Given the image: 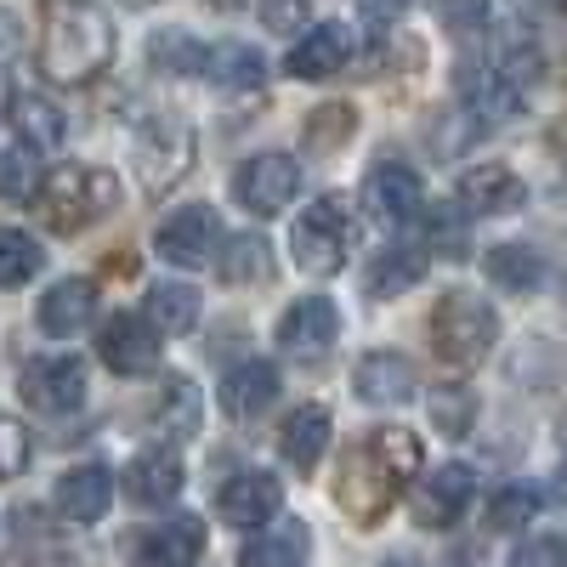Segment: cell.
<instances>
[{
    "instance_id": "32",
    "label": "cell",
    "mask_w": 567,
    "mask_h": 567,
    "mask_svg": "<svg viewBox=\"0 0 567 567\" xmlns=\"http://www.w3.org/2000/svg\"><path fill=\"white\" fill-rule=\"evenodd\" d=\"M420 272H425V261H420L414 250H392V256H381V261L369 267L363 290H369V296H398V290H409Z\"/></svg>"
},
{
    "instance_id": "8",
    "label": "cell",
    "mask_w": 567,
    "mask_h": 567,
    "mask_svg": "<svg viewBox=\"0 0 567 567\" xmlns=\"http://www.w3.org/2000/svg\"><path fill=\"white\" fill-rule=\"evenodd\" d=\"M18 398H23L34 414H74V409L85 403V363H80L74 352L23 363V374H18Z\"/></svg>"
},
{
    "instance_id": "34",
    "label": "cell",
    "mask_w": 567,
    "mask_h": 567,
    "mask_svg": "<svg viewBox=\"0 0 567 567\" xmlns=\"http://www.w3.org/2000/svg\"><path fill=\"white\" fill-rule=\"evenodd\" d=\"M34 460V437H29V425L12 420V414H0V483H12L23 477Z\"/></svg>"
},
{
    "instance_id": "2",
    "label": "cell",
    "mask_w": 567,
    "mask_h": 567,
    "mask_svg": "<svg viewBox=\"0 0 567 567\" xmlns=\"http://www.w3.org/2000/svg\"><path fill=\"white\" fill-rule=\"evenodd\" d=\"M114 52H120V34L97 0H45L40 40H34V63L45 80L85 85L114 63Z\"/></svg>"
},
{
    "instance_id": "5",
    "label": "cell",
    "mask_w": 567,
    "mask_h": 567,
    "mask_svg": "<svg viewBox=\"0 0 567 567\" xmlns=\"http://www.w3.org/2000/svg\"><path fill=\"white\" fill-rule=\"evenodd\" d=\"M154 63L176 74H205L210 85H227V91H256L267 74L261 52H250V45H194L182 29H165L154 40Z\"/></svg>"
},
{
    "instance_id": "33",
    "label": "cell",
    "mask_w": 567,
    "mask_h": 567,
    "mask_svg": "<svg viewBox=\"0 0 567 567\" xmlns=\"http://www.w3.org/2000/svg\"><path fill=\"white\" fill-rule=\"evenodd\" d=\"M432 425L443 437H465L471 425H477V398H471L465 386H443L432 392Z\"/></svg>"
},
{
    "instance_id": "15",
    "label": "cell",
    "mask_w": 567,
    "mask_h": 567,
    "mask_svg": "<svg viewBox=\"0 0 567 567\" xmlns=\"http://www.w3.org/2000/svg\"><path fill=\"white\" fill-rule=\"evenodd\" d=\"M471 499H477V471L454 460V465H437V471H432V483L420 488L414 516H420L425 528H454Z\"/></svg>"
},
{
    "instance_id": "7",
    "label": "cell",
    "mask_w": 567,
    "mask_h": 567,
    "mask_svg": "<svg viewBox=\"0 0 567 567\" xmlns=\"http://www.w3.org/2000/svg\"><path fill=\"white\" fill-rule=\"evenodd\" d=\"M301 165L290 154H256L233 171V199H239L250 216H278L284 205H296L301 194Z\"/></svg>"
},
{
    "instance_id": "27",
    "label": "cell",
    "mask_w": 567,
    "mask_h": 567,
    "mask_svg": "<svg viewBox=\"0 0 567 567\" xmlns=\"http://www.w3.org/2000/svg\"><path fill=\"white\" fill-rule=\"evenodd\" d=\"M483 267H488V278L499 284V290H539L545 284V261L528 245H494Z\"/></svg>"
},
{
    "instance_id": "39",
    "label": "cell",
    "mask_w": 567,
    "mask_h": 567,
    "mask_svg": "<svg viewBox=\"0 0 567 567\" xmlns=\"http://www.w3.org/2000/svg\"><path fill=\"white\" fill-rule=\"evenodd\" d=\"M12 52H18V23H12L7 12H0V63H7Z\"/></svg>"
},
{
    "instance_id": "37",
    "label": "cell",
    "mask_w": 567,
    "mask_h": 567,
    "mask_svg": "<svg viewBox=\"0 0 567 567\" xmlns=\"http://www.w3.org/2000/svg\"><path fill=\"white\" fill-rule=\"evenodd\" d=\"M307 23V0H272L267 7V29H301Z\"/></svg>"
},
{
    "instance_id": "22",
    "label": "cell",
    "mask_w": 567,
    "mask_h": 567,
    "mask_svg": "<svg viewBox=\"0 0 567 567\" xmlns=\"http://www.w3.org/2000/svg\"><path fill=\"white\" fill-rule=\"evenodd\" d=\"M109 505H114V477L103 465H74L58 483V511L69 516V523H97Z\"/></svg>"
},
{
    "instance_id": "42",
    "label": "cell",
    "mask_w": 567,
    "mask_h": 567,
    "mask_svg": "<svg viewBox=\"0 0 567 567\" xmlns=\"http://www.w3.org/2000/svg\"><path fill=\"white\" fill-rule=\"evenodd\" d=\"M556 7H561V12H567V0H556Z\"/></svg>"
},
{
    "instance_id": "38",
    "label": "cell",
    "mask_w": 567,
    "mask_h": 567,
    "mask_svg": "<svg viewBox=\"0 0 567 567\" xmlns=\"http://www.w3.org/2000/svg\"><path fill=\"white\" fill-rule=\"evenodd\" d=\"M403 7H409V0H363V23L369 29H386V23L403 18Z\"/></svg>"
},
{
    "instance_id": "28",
    "label": "cell",
    "mask_w": 567,
    "mask_h": 567,
    "mask_svg": "<svg viewBox=\"0 0 567 567\" xmlns=\"http://www.w3.org/2000/svg\"><path fill=\"white\" fill-rule=\"evenodd\" d=\"M539 505H545L539 483H505V488L488 499V528H494V534H516V528H528L534 516H539Z\"/></svg>"
},
{
    "instance_id": "30",
    "label": "cell",
    "mask_w": 567,
    "mask_h": 567,
    "mask_svg": "<svg viewBox=\"0 0 567 567\" xmlns=\"http://www.w3.org/2000/svg\"><path fill=\"white\" fill-rule=\"evenodd\" d=\"M221 278L227 284H267L272 278V250H267L261 233H239V239H227Z\"/></svg>"
},
{
    "instance_id": "13",
    "label": "cell",
    "mask_w": 567,
    "mask_h": 567,
    "mask_svg": "<svg viewBox=\"0 0 567 567\" xmlns=\"http://www.w3.org/2000/svg\"><path fill=\"white\" fill-rule=\"evenodd\" d=\"M278 505H284V488L267 471H239V477H227L221 494H216L221 523H233V528H267L278 516Z\"/></svg>"
},
{
    "instance_id": "3",
    "label": "cell",
    "mask_w": 567,
    "mask_h": 567,
    "mask_svg": "<svg viewBox=\"0 0 567 567\" xmlns=\"http://www.w3.org/2000/svg\"><path fill=\"white\" fill-rule=\"evenodd\" d=\"M120 205V176L103 165H52L34 187V210L45 216L52 233H85L91 221H103Z\"/></svg>"
},
{
    "instance_id": "40",
    "label": "cell",
    "mask_w": 567,
    "mask_h": 567,
    "mask_svg": "<svg viewBox=\"0 0 567 567\" xmlns=\"http://www.w3.org/2000/svg\"><path fill=\"white\" fill-rule=\"evenodd\" d=\"M556 499H561V505H567V465H561V471H556Z\"/></svg>"
},
{
    "instance_id": "1",
    "label": "cell",
    "mask_w": 567,
    "mask_h": 567,
    "mask_svg": "<svg viewBox=\"0 0 567 567\" xmlns=\"http://www.w3.org/2000/svg\"><path fill=\"white\" fill-rule=\"evenodd\" d=\"M420 477V437L403 425H381L363 432L336 471V505L352 516L358 528H374L381 516L403 499V488Z\"/></svg>"
},
{
    "instance_id": "17",
    "label": "cell",
    "mask_w": 567,
    "mask_h": 567,
    "mask_svg": "<svg viewBox=\"0 0 567 567\" xmlns=\"http://www.w3.org/2000/svg\"><path fill=\"white\" fill-rule=\"evenodd\" d=\"M40 329L45 336H58V341H69V336H80V329L97 318V284L91 278H58L52 290L40 296Z\"/></svg>"
},
{
    "instance_id": "20",
    "label": "cell",
    "mask_w": 567,
    "mask_h": 567,
    "mask_svg": "<svg viewBox=\"0 0 567 567\" xmlns=\"http://www.w3.org/2000/svg\"><path fill=\"white\" fill-rule=\"evenodd\" d=\"M125 494L131 505H171L182 494V460L176 449H142L131 465H125Z\"/></svg>"
},
{
    "instance_id": "41",
    "label": "cell",
    "mask_w": 567,
    "mask_h": 567,
    "mask_svg": "<svg viewBox=\"0 0 567 567\" xmlns=\"http://www.w3.org/2000/svg\"><path fill=\"white\" fill-rule=\"evenodd\" d=\"M210 7H245V0H210Z\"/></svg>"
},
{
    "instance_id": "31",
    "label": "cell",
    "mask_w": 567,
    "mask_h": 567,
    "mask_svg": "<svg viewBox=\"0 0 567 567\" xmlns=\"http://www.w3.org/2000/svg\"><path fill=\"white\" fill-rule=\"evenodd\" d=\"M352 131H358V109L352 103H323V109L307 114V148L329 154V148H341V142H352Z\"/></svg>"
},
{
    "instance_id": "11",
    "label": "cell",
    "mask_w": 567,
    "mask_h": 567,
    "mask_svg": "<svg viewBox=\"0 0 567 567\" xmlns=\"http://www.w3.org/2000/svg\"><path fill=\"white\" fill-rule=\"evenodd\" d=\"M420 199H425V187L409 165L398 159H381L369 176H363V210L381 221V227H409L420 216Z\"/></svg>"
},
{
    "instance_id": "24",
    "label": "cell",
    "mask_w": 567,
    "mask_h": 567,
    "mask_svg": "<svg viewBox=\"0 0 567 567\" xmlns=\"http://www.w3.org/2000/svg\"><path fill=\"white\" fill-rule=\"evenodd\" d=\"M307 550H312L307 523H278V528L256 534V539L239 550V567H301Z\"/></svg>"
},
{
    "instance_id": "26",
    "label": "cell",
    "mask_w": 567,
    "mask_h": 567,
    "mask_svg": "<svg viewBox=\"0 0 567 567\" xmlns=\"http://www.w3.org/2000/svg\"><path fill=\"white\" fill-rule=\"evenodd\" d=\"M40 267H45V250H40L34 233L0 227V290H18V284H29Z\"/></svg>"
},
{
    "instance_id": "16",
    "label": "cell",
    "mask_w": 567,
    "mask_h": 567,
    "mask_svg": "<svg viewBox=\"0 0 567 567\" xmlns=\"http://www.w3.org/2000/svg\"><path fill=\"white\" fill-rule=\"evenodd\" d=\"M216 398H221V414H227V420H256V414H267L272 398H278V369L261 363V358L233 363V369L221 374Z\"/></svg>"
},
{
    "instance_id": "21",
    "label": "cell",
    "mask_w": 567,
    "mask_h": 567,
    "mask_svg": "<svg viewBox=\"0 0 567 567\" xmlns=\"http://www.w3.org/2000/svg\"><path fill=\"white\" fill-rule=\"evenodd\" d=\"M352 386H358L363 403H403V398H414V363L403 352H386V347L363 352Z\"/></svg>"
},
{
    "instance_id": "10",
    "label": "cell",
    "mask_w": 567,
    "mask_h": 567,
    "mask_svg": "<svg viewBox=\"0 0 567 567\" xmlns=\"http://www.w3.org/2000/svg\"><path fill=\"white\" fill-rule=\"evenodd\" d=\"M97 352L114 374L136 381V374H154L159 369V323L154 318H136V312H114L97 336Z\"/></svg>"
},
{
    "instance_id": "12",
    "label": "cell",
    "mask_w": 567,
    "mask_h": 567,
    "mask_svg": "<svg viewBox=\"0 0 567 567\" xmlns=\"http://www.w3.org/2000/svg\"><path fill=\"white\" fill-rule=\"evenodd\" d=\"M336 336H341V312L323 296H307L278 318V347L290 358H323L329 347H336Z\"/></svg>"
},
{
    "instance_id": "19",
    "label": "cell",
    "mask_w": 567,
    "mask_h": 567,
    "mask_svg": "<svg viewBox=\"0 0 567 567\" xmlns=\"http://www.w3.org/2000/svg\"><path fill=\"white\" fill-rule=\"evenodd\" d=\"M199 556H205V523H194V516L159 523L154 534L136 539V567H199Z\"/></svg>"
},
{
    "instance_id": "35",
    "label": "cell",
    "mask_w": 567,
    "mask_h": 567,
    "mask_svg": "<svg viewBox=\"0 0 567 567\" xmlns=\"http://www.w3.org/2000/svg\"><path fill=\"white\" fill-rule=\"evenodd\" d=\"M511 567H567V539H556V534L523 539L511 550Z\"/></svg>"
},
{
    "instance_id": "25",
    "label": "cell",
    "mask_w": 567,
    "mask_h": 567,
    "mask_svg": "<svg viewBox=\"0 0 567 567\" xmlns=\"http://www.w3.org/2000/svg\"><path fill=\"white\" fill-rule=\"evenodd\" d=\"M12 131H18L23 148H58V142H63V114L45 97L18 91V97H12Z\"/></svg>"
},
{
    "instance_id": "23",
    "label": "cell",
    "mask_w": 567,
    "mask_h": 567,
    "mask_svg": "<svg viewBox=\"0 0 567 567\" xmlns=\"http://www.w3.org/2000/svg\"><path fill=\"white\" fill-rule=\"evenodd\" d=\"M278 449H284V460H290L296 471H312L323 460V449H329V414L318 403L296 409L290 420H284V432H278Z\"/></svg>"
},
{
    "instance_id": "6",
    "label": "cell",
    "mask_w": 567,
    "mask_h": 567,
    "mask_svg": "<svg viewBox=\"0 0 567 567\" xmlns=\"http://www.w3.org/2000/svg\"><path fill=\"white\" fill-rule=\"evenodd\" d=\"M358 245V221L341 199H312L301 216H296V233H290V256L301 272L312 278H329V272H341V261L352 256Z\"/></svg>"
},
{
    "instance_id": "14",
    "label": "cell",
    "mask_w": 567,
    "mask_h": 567,
    "mask_svg": "<svg viewBox=\"0 0 567 567\" xmlns=\"http://www.w3.org/2000/svg\"><path fill=\"white\" fill-rule=\"evenodd\" d=\"M352 29L347 23H318L307 29L296 45H290V58H284V69H290L296 80H329V74H341L352 63Z\"/></svg>"
},
{
    "instance_id": "9",
    "label": "cell",
    "mask_w": 567,
    "mask_h": 567,
    "mask_svg": "<svg viewBox=\"0 0 567 567\" xmlns=\"http://www.w3.org/2000/svg\"><path fill=\"white\" fill-rule=\"evenodd\" d=\"M154 245L176 267H205V261H216V245H221V216L210 205H182L159 221Z\"/></svg>"
},
{
    "instance_id": "29",
    "label": "cell",
    "mask_w": 567,
    "mask_h": 567,
    "mask_svg": "<svg viewBox=\"0 0 567 567\" xmlns=\"http://www.w3.org/2000/svg\"><path fill=\"white\" fill-rule=\"evenodd\" d=\"M148 318L159 323V336H187V329L199 323V296L187 290V284H154Z\"/></svg>"
},
{
    "instance_id": "36",
    "label": "cell",
    "mask_w": 567,
    "mask_h": 567,
    "mask_svg": "<svg viewBox=\"0 0 567 567\" xmlns=\"http://www.w3.org/2000/svg\"><path fill=\"white\" fill-rule=\"evenodd\" d=\"M443 18H449V29L471 34V29L488 18V7H483V0H443Z\"/></svg>"
},
{
    "instance_id": "18",
    "label": "cell",
    "mask_w": 567,
    "mask_h": 567,
    "mask_svg": "<svg viewBox=\"0 0 567 567\" xmlns=\"http://www.w3.org/2000/svg\"><path fill=\"white\" fill-rule=\"evenodd\" d=\"M454 199H460L471 216H505V210L523 205V182H516L511 165H471V171H460V182H454Z\"/></svg>"
},
{
    "instance_id": "4",
    "label": "cell",
    "mask_w": 567,
    "mask_h": 567,
    "mask_svg": "<svg viewBox=\"0 0 567 567\" xmlns=\"http://www.w3.org/2000/svg\"><path fill=\"white\" fill-rule=\"evenodd\" d=\"M425 336H432V352L449 363V369H471V363H483L499 341V312L483 301V296H471V290H449L432 318H425Z\"/></svg>"
}]
</instances>
